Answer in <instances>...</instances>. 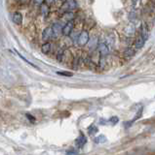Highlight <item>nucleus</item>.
Listing matches in <instances>:
<instances>
[{"mask_svg":"<svg viewBox=\"0 0 155 155\" xmlns=\"http://www.w3.org/2000/svg\"><path fill=\"white\" fill-rule=\"evenodd\" d=\"M77 8V4L75 0H65V3L63 4V6L60 7V10L63 13L65 12H71V11L75 10Z\"/></svg>","mask_w":155,"mask_h":155,"instance_id":"nucleus-1","label":"nucleus"},{"mask_svg":"<svg viewBox=\"0 0 155 155\" xmlns=\"http://www.w3.org/2000/svg\"><path fill=\"white\" fill-rule=\"evenodd\" d=\"M74 28V23L72 21H68L65 26L63 27V36H70Z\"/></svg>","mask_w":155,"mask_h":155,"instance_id":"nucleus-2","label":"nucleus"},{"mask_svg":"<svg viewBox=\"0 0 155 155\" xmlns=\"http://www.w3.org/2000/svg\"><path fill=\"white\" fill-rule=\"evenodd\" d=\"M88 42H89V34L87 31H82L78 37V45L84 47L85 45H87Z\"/></svg>","mask_w":155,"mask_h":155,"instance_id":"nucleus-3","label":"nucleus"},{"mask_svg":"<svg viewBox=\"0 0 155 155\" xmlns=\"http://www.w3.org/2000/svg\"><path fill=\"white\" fill-rule=\"evenodd\" d=\"M54 33H53V27H47L44 29L42 33V39L44 41H48L51 38H53Z\"/></svg>","mask_w":155,"mask_h":155,"instance_id":"nucleus-4","label":"nucleus"},{"mask_svg":"<svg viewBox=\"0 0 155 155\" xmlns=\"http://www.w3.org/2000/svg\"><path fill=\"white\" fill-rule=\"evenodd\" d=\"M86 143H87V138L85 137L84 135H83V133L82 132H80V135H79V137L76 139V145H77V147H79V148H82L83 146H84L86 145Z\"/></svg>","mask_w":155,"mask_h":155,"instance_id":"nucleus-5","label":"nucleus"},{"mask_svg":"<svg viewBox=\"0 0 155 155\" xmlns=\"http://www.w3.org/2000/svg\"><path fill=\"white\" fill-rule=\"evenodd\" d=\"M98 49H99V51L101 53V56H106L109 52V49H108V47L106 46V43H99V46H98Z\"/></svg>","mask_w":155,"mask_h":155,"instance_id":"nucleus-6","label":"nucleus"},{"mask_svg":"<svg viewBox=\"0 0 155 155\" xmlns=\"http://www.w3.org/2000/svg\"><path fill=\"white\" fill-rule=\"evenodd\" d=\"M12 21H13L14 23L20 25V24L23 23V15H22L20 12H15V13L13 14Z\"/></svg>","mask_w":155,"mask_h":155,"instance_id":"nucleus-7","label":"nucleus"},{"mask_svg":"<svg viewBox=\"0 0 155 155\" xmlns=\"http://www.w3.org/2000/svg\"><path fill=\"white\" fill-rule=\"evenodd\" d=\"M52 27H53V33H54L53 37L54 38L59 37L60 34H63V28L59 23H55Z\"/></svg>","mask_w":155,"mask_h":155,"instance_id":"nucleus-8","label":"nucleus"},{"mask_svg":"<svg viewBox=\"0 0 155 155\" xmlns=\"http://www.w3.org/2000/svg\"><path fill=\"white\" fill-rule=\"evenodd\" d=\"M145 39L142 37V35L139 36V37L137 38V40H136V43H135V45H136V48L137 49H142L143 46H145Z\"/></svg>","mask_w":155,"mask_h":155,"instance_id":"nucleus-9","label":"nucleus"},{"mask_svg":"<svg viewBox=\"0 0 155 155\" xmlns=\"http://www.w3.org/2000/svg\"><path fill=\"white\" fill-rule=\"evenodd\" d=\"M140 35L142 36L145 40H147L148 38V28H147V25L145 23H142V27H140Z\"/></svg>","mask_w":155,"mask_h":155,"instance_id":"nucleus-10","label":"nucleus"},{"mask_svg":"<svg viewBox=\"0 0 155 155\" xmlns=\"http://www.w3.org/2000/svg\"><path fill=\"white\" fill-rule=\"evenodd\" d=\"M134 56H135V51L133 49L128 48L124 51V57H125L126 59H131V58Z\"/></svg>","mask_w":155,"mask_h":155,"instance_id":"nucleus-11","label":"nucleus"},{"mask_svg":"<svg viewBox=\"0 0 155 155\" xmlns=\"http://www.w3.org/2000/svg\"><path fill=\"white\" fill-rule=\"evenodd\" d=\"M124 31H125V34L127 36H133L135 34V26L133 24H130V25L126 27Z\"/></svg>","mask_w":155,"mask_h":155,"instance_id":"nucleus-12","label":"nucleus"},{"mask_svg":"<svg viewBox=\"0 0 155 155\" xmlns=\"http://www.w3.org/2000/svg\"><path fill=\"white\" fill-rule=\"evenodd\" d=\"M40 10H41V13L44 16H47L49 14V6L45 3H42L40 5Z\"/></svg>","mask_w":155,"mask_h":155,"instance_id":"nucleus-13","label":"nucleus"},{"mask_svg":"<svg viewBox=\"0 0 155 155\" xmlns=\"http://www.w3.org/2000/svg\"><path fill=\"white\" fill-rule=\"evenodd\" d=\"M41 51H42L43 53H49L50 51H51V44L50 43H45L44 45L42 46V48H41Z\"/></svg>","mask_w":155,"mask_h":155,"instance_id":"nucleus-14","label":"nucleus"},{"mask_svg":"<svg viewBox=\"0 0 155 155\" xmlns=\"http://www.w3.org/2000/svg\"><path fill=\"white\" fill-rule=\"evenodd\" d=\"M14 52H15V53H17V54H18V55H19V56H20V57L22 58V59H23V60H24V62H26V63H27V64L31 65V66H32V67H34V68H37V67H36V66H35L34 64H33V63H31V62H30V61H29V60H27L26 57H24V56H23V55H22V54H21V53H20V52H19L18 51H16V49H14Z\"/></svg>","mask_w":155,"mask_h":155,"instance_id":"nucleus-15","label":"nucleus"},{"mask_svg":"<svg viewBox=\"0 0 155 155\" xmlns=\"http://www.w3.org/2000/svg\"><path fill=\"white\" fill-rule=\"evenodd\" d=\"M106 136H104V135L99 136V137H97L95 139L96 143H106Z\"/></svg>","mask_w":155,"mask_h":155,"instance_id":"nucleus-16","label":"nucleus"},{"mask_svg":"<svg viewBox=\"0 0 155 155\" xmlns=\"http://www.w3.org/2000/svg\"><path fill=\"white\" fill-rule=\"evenodd\" d=\"M142 110H143V108L142 107V108H140L139 109V110H138V112L136 113V116H135V118L134 119L132 120V122H134V121H136L137 119H139V118L142 116Z\"/></svg>","mask_w":155,"mask_h":155,"instance_id":"nucleus-17","label":"nucleus"},{"mask_svg":"<svg viewBox=\"0 0 155 155\" xmlns=\"http://www.w3.org/2000/svg\"><path fill=\"white\" fill-rule=\"evenodd\" d=\"M63 14H65V19H66L67 21H71L74 18V15L71 12H65Z\"/></svg>","mask_w":155,"mask_h":155,"instance_id":"nucleus-18","label":"nucleus"},{"mask_svg":"<svg viewBox=\"0 0 155 155\" xmlns=\"http://www.w3.org/2000/svg\"><path fill=\"white\" fill-rule=\"evenodd\" d=\"M60 76H65V77H72L73 74L71 72H58L57 73Z\"/></svg>","mask_w":155,"mask_h":155,"instance_id":"nucleus-19","label":"nucleus"},{"mask_svg":"<svg viewBox=\"0 0 155 155\" xmlns=\"http://www.w3.org/2000/svg\"><path fill=\"white\" fill-rule=\"evenodd\" d=\"M98 132V128L95 126H91L90 128H89V134L90 135H94V134H96V133Z\"/></svg>","mask_w":155,"mask_h":155,"instance_id":"nucleus-20","label":"nucleus"},{"mask_svg":"<svg viewBox=\"0 0 155 155\" xmlns=\"http://www.w3.org/2000/svg\"><path fill=\"white\" fill-rule=\"evenodd\" d=\"M118 120H119V118L117 117V116H113V117H110V119H109V121L112 124H116V123L118 122Z\"/></svg>","mask_w":155,"mask_h":155,"instance_id":"nucleus-21","label":"nucleus"},{"mask_svg":"<svg viewBox=\"0 0 155 155\" xmlns=\"http://www.w3.org/2000/svg\"><path fill=\"white\" fill-rule=\"evenodd\" d=\"M26 117H27V119H29L31 122H35V117L33 115H29V113H26Z\"/></svg>","mask_w":155,"mask_h":155,"instance_id":"nucleus-22","label":"nucleus"},{"mask_svg":"<svg viewBox=\"0 0 155 155\" xmlns=\"http://www.w3.org/2000/svg\"><path fill=\"white\" fill-rule=\"evenodd\" d=\"M66 154H77V151H75L74 149H70V150L66 151Z\"/></svg>","mask_w":155,"mask_h":155,"instance_id":"nucleus-23","label":"nucleus"},{"mask_svg":"<svg viewBox=\"0 0 155 155\" xmlns=\"http://www.w3.org/2000/svg\"><path fill=\"white\" fill-rule=\"evenodd\" d=\"M44 2V0H34V3L37 5H41Z\"/></svg>","mask_w":155,"mask_h":155,"instance_id":"nucleus-24","label":"nucleus"},{"mask_svg":"<svg viewBox=\"0 0 155 155\" xmlns=\"http://www.w3.org/2000/svg\"><path fill=\"white\" fill-rule=\"evenodd\" d=\"M132 1H133V3H135V4H136L138 1H139V0H132Z\"/></svg>","mask_w":155,"mask_h":155,"instance_id":"nucleus-25","label":"nucleus"},{"mask_svg":"<svg viewBox=\"0 0 155 155\" xmlns=\"http://www.w3.org/2000/svg\"><path fill=\"white\" fill-rule=\"evenodd\" d=\"M47 1H48V2H49V3H52V2H54V1H55V0H47Z\"/></svg>","mask_w":155,"mask_h":155,"instance_id":"nucleus-26","label":"nucleus"},{"mask_svg":"<svg viewBox=\"0 0 155 155\" xmlns=\"http://www.w3.org/2000/svg\"><path fill=\"white\" fill-rule=\"evenodd\" d=\"M153 1H154V3H155V0H153Z\"/></svg>","mask_w":155,"mask_h":155,"instance_id":"nucleus-27","label":"nucleus"},{"mask_svg":"<svg viewBox=\"0 0 155 155\" xmlns=\"http://www.w3.org/2000/svg\"><path fill=\"white\" fill-rule=\"evenodd\" d=\"M63 1H65V0H63Z\"/></svg>","mask_w":155,"mask_h":155,"instance_id":"nucleus-28","label":"nucleus"}]
</instances>
